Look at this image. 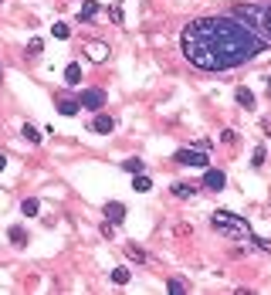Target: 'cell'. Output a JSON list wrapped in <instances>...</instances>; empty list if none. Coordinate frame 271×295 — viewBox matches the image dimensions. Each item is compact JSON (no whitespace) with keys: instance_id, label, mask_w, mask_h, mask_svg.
Returning <instances> with one entry per match:
<instances>
[{"instance_id":"obj_1","label":"cell","mask_w":271,"mask_h":295,"mask_svg":"<svg viewBox=\"0 0 271 295\" xmlns=\"http://www.w3.org/2000/svg\"><path fill=\"white\" fill-rule=\"evenodd\" d=\"M180 48H183V58L200 71H227L268 51L271 41L254 34L234 14H217V17L190 20L180 34Z\"/></svg>"},{"instance_id":"obj_2","label":"cell","mask_w":271,"mask_h":295,"mask_svg":"<svg viewBox=\"0 0 271 295\" xmlns=\"http://www.w3.org/2000/svg\"><path fill=\"white\" fill-rule=\"evenodd\" d=\"M210 228L217 234H224L227 241H251V224L244 217H237V214H231V210H214L210 214Z\"/></svg>"},{"instance_id":"obj_3","label":"cell","mask_w":271,"mask_h":295,"mask_svg":"<svg viewBox=\"0 0 271 295\" xmlns=\"http://www.w3.org/2000/svg\"><path fill=\"white\" fill-rule=\"evenodd\" d=\"M231 14L237 20H244L248 28L254 31V34H261L264 41H271V28H268V10L261 7V4H234Z\"/></svg>"},{"instance_id":"obj_4","label":"cell","mask_w":271,"mask_h":295,"mask_svg":"<svg viewBox=\"0 0 271 295\" xmlns=\"http://www.w3.org/2000/svg\"><path fill=\"white\" fill-rule=\"evenodd\" d=\"M173 160H177L180 166H200V170H207L210 156H207V150H204V146H196V150L183 146V150H177V153H173Z\"/></svg>"},{"instance_id":"obj_5","label":"cell","mask_w":271,"mask_h":295,"mask_svg":"<svg viewBox=\"0 0 271 295\" xmlns=\"http://www.w3.org/2000/svg\"><path fill=\"white\" fill-rule=\"evenodd\" d=\"M78 105L88 109V112H98V109L105 105V92H102V88H85L82 95H78Z\"/></svg>"},{"instance_id":"obj_6","label":"cell","mask_w":271,"mask_h":295,"mask_svg":"<svg viewBox=\"0 0 271 295\" xmlns=\"http://www.w3.org/2000/svg\"><path fill=\"white\" fill-rule=\"evenodd\" d=\"M85 55H88V61L102 65V61H109V44L105 41H85Z\"/></svg>"},{"instance_id":"obj_7","label":"cell","mask_w":271,"mask_h":295,"mask_svg":"<svg viewBox=\"0 0 271 295\" xmlns=\"http://www.w3.org/2000/svg\"><path fill=\"white\" fill-rule=\"evenodd\" d=\"M227 187V177H224V170H207L204 173V190H224Z\"/></svg>"},{"instance_id":"obj_8","label":"cell","mask_w":271,"mask_h":295,"mask_svg":"<svg viewBox=\"0 0 271 295\" xmlns=\"http://www.w3.org/2000/svg\"><path fill=\"white\" fill-rule=\"evenodd\" d=\"M55 105H58V112H61V115H78V112H82L78 99H71V95H55Z\"/></svg>"},{"instance_id":"obj_9","label":"cell","mask_w":271,"mask_h":295,"mask_svg":"<svg viewBox=\"0 0 271 295\" xmlns=\"http://www.w3.org/2000/svg\"><path fill=\"white\" fill-rule=\"evenodd\" d=\"M88 129H92V133H98V136H109V133L115 129V119H112V115H95Z\"/></svg>"},{"instance_id":"obj_10","label":"cell","mask_w":271,"mask_h":295,"mask_svg":"<svg viewBox=\"0 0 271 295\" xmlns=\"http://www.w3.org/2000/svg\"><path fill=\"white\" fill-rule=\"evenodd\" d=\"M105 220H112L115 228H119L122 220H126V207H122L119 200H109V204H105Z\"/></svg>"},{"instance_id":"obj_11","label":"cell","mask_w":271,"mask_h":295,"mask_svg":"<svg viewBox=\"0 0 271 295\" xmlns=\"http://www.w3.org/2000/svg\"><path fill=\"white\" fill-rule=\"evenodd\" d=\"M95 14H98V4H95V0H85L82 10H78V24H92Z\"/></svg>"},{"instance_id":"obj_12","label":"cell","mask_w":271,"mask_h":295,"mask_svg":"<svg viewBox=\"0 0 271 295\" xmlns=\"http://www.w3.org/2000/svg\"><path fill=\"white\" fill-rule=\"evenodd\" d=\"M234 99H237V105H241V109H254V105H258V99H254V92L251 88H237V92H234Z\"/></svg>"},{"instance_id":"obj_13","label":"cell","mask_w":271,"mask_h":295,"mask_svg":"<svg viewBox=\"0 0 271 295\" xmlns=\"http://www.w3.org/2000/svg\"><path fill=\"white\" fill-rule=\"evenodd\" d=\"M20 214H24V217H38V214H41V200L38 197L20 200Z\"/></svg>"},{"instance_id":"obj_14","label":"cell","mask_w":271,"mask_h":295,"mask_svg":"<svg viewBox=\"0 0 271 295\" xmlns=\"http://www.w3.org/2000/svg\"><path fill=\"white\" fill-rule=\"evenodd\" d=\"M126 255H129L132 261H136V265H146V261H150V255H146V248H139L136 241H132V244H126Z\"/></svg>"},{"instance_id":"obj_15","label":"cell","mask_w":271,"mask_h":295,"mask_svg":"<svg viewBox=\"0 0 271 295\" xmlns=\"http://www.w3.org/2000/svg\"><path fill=\"white\" fill-rule=\"evenodd\" d=\"M7 234H10V244H14V248H24V244H28V231L20 228V224H14Z\"/></svg>"},{"instance_id":"obj_16","label":"cell","mask_w":271,"mask_h":295,"mask_svg":"<svg viewBox=\"0 0 271 295\" xmlns=\"http://www.w3.org/2000/svg\"><path fill=\"white\" fill-rule=\"evenodd\" d=\"M78 82H82V65L71 61V65L65 68V85H78Z\"/></svg>"},{"instance_id":"obj_17","label":"cell","mask_w":271,"mask_h":295,"mask_svg":"<svg viewBox=\"0 0 271 295\" xmlns=\"http://www.w3.org/2000/svg\"><path fill=\"white\" fill-rule=\"evenodd\" d=\"M132 190H139V193L153 190V180L146 177V173H132Z\"/></svg>"},{"instance_id":"obj_18","label":"cell","mask_w":271,"mask_h":295,"mask_svg":"<svg viewBox=\"0 0 271 295\" xmlns=\"http://www.w3.org/2000/svg\"><path fill=\"white\" fill-rule=\"evenodd\" d=\"M193 193H196V187H193V183H173V197L187 200V197H193Z\"/></svg>"},{"instance_id":"obj_19","label":"cell","mask_w":271,"mask_h":295,"mask_svg":"<svg viewBox=\"0 0 271 295\" xmlns=\"http://www.w3.org/2000/svg\"><path fill=\"white\" fill-rule=\"evenodd\" d=\"M112 282H115V285H129V268H112Z\"/></svg>"},{"instance_id":"obj_20","label":"cell","mask_w":271,"mask_h":295,"mask_svg":"<svg viewBox=\"0 0 271 295\" xmlns=\"http://www.w3.org/2000/svg\"><path fill=\"white\" fill-rule=\"evenodd\" d=\"M122 170H126V173H142V160H139V156H132V160H122Z\"/></svg>"},{"instance_id":"obj_21","label":"cell","mask_w":271,"mask_h":295,"mask_svg":"<svg viewBox=\"0 0 271 295\" xmlns=\"http://www.w3.org/2000/svg\"><path fill=\"white\" fill-rule=\"evenodd\" d=\"M166 292H169V295H183V292H190V288L183 285L180 278H169V282H166Z\"/></svg>"},{"instance_id":"obj_22","label":"cell","mask_w":271,"mask_h":295,"mask_svg":"<svg viewBox=\"0 0 271 295\" xmlns=\"http://www.w3.org/2000/svg\"><path fill=\"white\" fill-rule=\"evenodd\" d=\"M41 51H44V41H41V38H31V41H28V58H38Z\"/></svg>"},{"instance_id":"obj_23","label":"cell","mask_w":271,"mask_h":295,"mask_svg":"<svg viewBox=\"0 0 271 295\" xmlns=\"http://www.w3.org/2000/svg\"><path fill=\"white\" fill-rule=\"evenodd\" d=\"M20 136H24L28 143H34V146L41 143V133H38V129H34V126H24V129H20Z\"/></svg>"},{"instance_id":"obj_24","label":"cell","mask_w":271,"mask_h":295,"mask_svg":"<svg viewBox=\"0 0 271 295\" xmlns=\"http://www.w3.org/2000/svg\"><path fill=\"white\" fill-rule=\"evenodd\" d=\"M51 34H55L58 41H65L68 34H71V28H68V24H55V28H51Z\"/></svg>"},{"instance_id":"obj_25","label":"cell","mask_w":271,"mask_h":295,"mask_svg":"<svg viewBox=\"0 0 271 295\" xmlns=\"http://www.w3.org/2000/svg\"><path fill=\"white\" fill-rule=\"evenodd\" d=\"M98 234H102L105 241H112V238H115V224H112V220H105V224H102V231H98Z\"/></svg>"},{"instance_id":"obj_26","label":"cell","mask_w":271,"mask_h":295,"mask_svg":"<svg viewBox=\"0 0 271 295\" xmlns=\"http://www.w3.org/2000/svg\"><path fill=\"white\" fill-rule=\"evenodd\" d=\"M251 166H258V170L264 166V146H258V150H254V156H251Z\"/></svg>"},{"instance_id":"obj_27","label":"cell","mask_w":271,"mask_h":295,"mask_svg":"<svg viewBox=\"0 0 271 295\" xmlns=\"http://www.w3.org/2000/svg\"><path fill=\"white\" fill-rule=\"evenodd\" d=\"M109 17H112V24H122V4H112V10H109Z\"/></svg>"},{"instance_id":"obj_28","label":"cell","mask_w":271,"mask_h":295,"mask_svg":"<svg viewBox=\"0 0 271 295\" xmlns=\"http://www.w3.org/2000/svg\"><path fill=\"white\" fill-rule=\"evenodd\" d=\"M251 241L261 248V251H271V241H268V238H258V234H251Z\"/></svg>"},{"instance_id":"obj_29","label":"cell","mask_w":271,"mask_h":295,"mask_svg":"<svg viewBox=\"0 0 271 295\" xmlns=\"http://www.w3.org/2000/svg\"><path fill=\"white\" fill-rule=\"evenodd\" d=\"M234 139H237V136H234L231 129H224V133H220V143H234Z\"/></svg>"},{"instance_id":"obj_30","label":"cell","mask_w":271,"mask_h":295,"mask_svg":"<svg viewBox=\"0 0 271 295\" xmlns=\"http://www.w3.org/2000/svg\"><path fill=\"white\" fill-rule=\"evenodd\" d=\"M261 133L271 136V115H268V119H261Z\"/></svg>"},{"instance_id":"obj_31","label":"cell","mask_w":271,"mask_h":295,"mask_svg":"<svg viewBox=\"0 0 271 295\" xmlns=\"http://www.w3.org/2000/svg\"><path fill=\"white\" fill-rule=\"evenodd\" d=\"M4 166H7V156H4V153H0V173H4Z\"/></svg>"},{"instance_id":"obj_32","label":"cell","mask_w":271,"mask_h":295,"mask_svg":"<svg viewBox=\"0 0 271 295\" xmlns=\"http://www.w3.org/2000/svg\"><path fill=\"white\" fill-rule=\"evenodd\" d=\"M264 10H268V28H271V4H268V7H264Z\"/></svg>"},{"instance_id":"obj_33","label":"cell","mask_w":271,"mask_h":295,"mask_svg":"<svg viewBox=\"0 0 271 295\" xmlns=\"http://www.w3.org/2000/svg\"><path fill=\"white\" fill-rule=\"evenodd\" d=\"M264 85H268V95H271V75H268V82H264Z\"/></svg>"},{"instance_id":"obj_34","label":"cell","mask_w":271,"mask_h":295,"mask_svg":"<svg viewBox=\"0 0 271 295\" xmlns=\"http://www.w3.org/2000/svg\"><path fill=\"white\" fill-rule=\"evenodd\" d=\"M0 85H4V68H0Z\"/></svg>"},{"instance_id":"obj_35","label":"cell","mask_w":271,"mask_h":295,"mask_svg":"<svg viewBox=\"0 0 271 295\" xmlns=\"http://www.w3.org/2000/svg\"><path fill=\"white\" fill-rule=\"evenodd\" d=\"M0 4H4V0H0Z\"/></svg>"}]
</instances>
